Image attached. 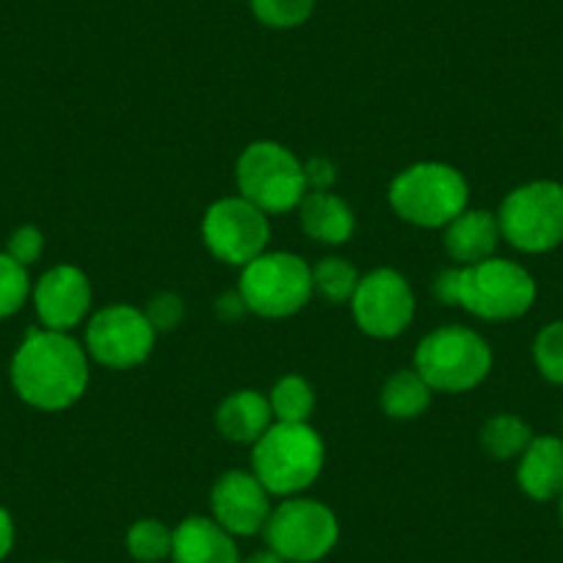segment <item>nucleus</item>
Masks as SVG:
<instances>
[{
    "instance_id": "nucleus-1",
    "label": "nucleus",
    "mask_w": 563,
    "mask_h": 563,
    "mask_svg": "<svg viewBox=\"0 0 563 563\" xmlns=\"http://www.w3.org/2000/svg\"><path fill=\"white\" fill-rule=\"evenodd\" d=\"M12 387L40 411H64L89 387V354L69 332L29 329L12 356Z\"/></svg>"
},
{
    "instance_id": "nucleus-2",
    "label": "nucleus",
    "mask_w": 563,
    "mask_h": 563,
    "mask_svg": "<svg viewBox=\"0 0 563 563\" xmlns=\"http://www.w3.org/2000/svg\"><path fill=\"white\" fill-rule=\"evenodd\" d=\"M434 296L484 321H511L533 307L536 282L522 265L489 257L442 271L434 279Z\"/></svg>"
},
{
    "instance_id": "nucleus-3",
    "label": "nucleus",
    "mask_w": 563,
    "mask_h": 563,
    "mask_svg": "<svg viewBox=\"0 0 563 563\" xmlns=\"http://www.w3.org/2000/svg\"><path fill=\"white\" fill-rule=\"evenodd\" d=\"M327 462V448L310 422H271L252 445V473L279 497H296L312 486Z\"/></svg>"
},
{
    "instance_id": "nucleus-4",
    "label": "nucleus",
    "mask_w": 563,
    "mask_h": 563,
    "mask_svg": "<svg viewBox=\"0 0 563 563\" xmlns=\"http://www.w3.org/2000/svg\"><path fill=\"white\" fill-rule=\"evenodd\" d=\"M470 186L462 172L440 161H422L400 172L389 186V205L409 224L422 230L448 227L467 210Z\"/></svg>"
},
{
    "instance_id": "nucleus-5",
    "label": "nucleus",
    "mask_w": 563,
    "mask_h": 563,
    "mask_svg": "<svg viewBox=\"0 0 563 563\" xmlns=\"http://www.w3.org/2000/svg\"><path fill=\"white\" fill-rule=\"evenodd\" d=\"M415 371L437 393H467L492 371V349L467 327H442L420 340Z\"/></svg>"
},
{
    "instance_id": "nucleus-6",
    "label": "nucleus",
    "mask_w": 563,
    "mask_h": 563,
    "mask_svg": "<svg viewBox=\"0 0 563 563\" xmlns=\"http://www.w3.org/2000/svg\"><path fill=\"white\" fill-rule=\"evenodd\" d=\"M238 294L260 318H288L312 299V268L294 252H263L243 265Z\"/></svg>"
},
{
    "instance_id": "nucleus-7",
    "label": "nucleus",
    "mask_w": 563,
    "mask_h": 563,
    "mask_svg": "<svg viewBox=\"0 0 563 563\" xmlns=\"http://www.w3.org/2000/svg\"><path fill=\"white\" fill-rule=\"evenodd\" d=\"M241 197L263 213H288L307 194L305 164L276 141H254L241 153L235 166Z\"/></svg>"
},
{
    "instance_id": "nucleus-8",
    "label": "nucleus",
    "mask_w": 563,
    "mask_h": 563,
    "mask_svg": "<svg viewBox=\"0 0 563 563\" xmlns=\"http://www.w3.org/2000/svg\"><path fill=\"white\" fill-rule=\"evenodd\" d=\"M263 533L268 550L288 563H316L334 550L340 525L332 508L323 503L310 497H288L271 508Z\"/></svg>"
},
{
    "instance_id": "nucleus-9",
    "label": "nucleus",
    "mask_w": 563,
    "mask_h": 563,
    "mask_svg": "<svg viewBox=\"0 0 563 563\" xmlns=\"http://www.w3.org/2000/svg\"><path fill=\"white\" fill-rule=\"evenodd\" d=\"M497 221L503 238L519 252H550L563 241V186L536 180L514 188L503 199Z\"/></svg>"
},
{
    "instance_id": "nucleus-10",
    "label": "nucleus",
    "mask_w": 563,
    "mask_h": 563,
    "mask_svg": "<svg viewBox=\"0 0 563 563\" xmlns=\"http://www.w3.org/2000/svg\"><path fill=\"white\" fill-rule=\"evenodd\" d=\"M158 332L144 310L130 305L102 307L86 327V354L111 371H130L147 362Z\"/></svg>"
},
{
    "instance_id": "nucleus-11",
    "label": "nucleus",
    "mask_w": 563,
    "mask_h": 563,
    "mask_svg": "<svg viewBox=\"0 0 563 563\" xmlns=\"http://www.w3.org/2000/svg\"><path fill=\"white\" fill-rule=\"evenodd\" d=\"M202 238L216 260L243 268L268 246V216L243 197L219 199L205 210Z\"/></svg>"
},
{
    "instance_id": "nucleus-12",
    "label": "nucleus",
    "mask_w": 563,
    "mask_h": 563,
    "mask_svg": "<svg viewBox=\"0 0 563 563\" xmlns=\"http://www.w3.org/2000/svg\"><path fill=\"white\" fill-rule=\"evenodd\" d=\"M415 294L404 274L393 268H376L360 276L351 299L356 327L376 340L398 338L415 321Z\"/></svg>"
},
{
    "instance_id": "nucleus-13",
    "label": "nucleus",
    "mask_w": 563,
    "mask_h": 563,
    "mask_svg": "<svg viewBox=\"0 0 563 563\" xmlns=\"http://www.w3.org/2000/svg\"><path fill=\"white\" fill-rule=\"evenodd\" d=\"M36 318L53 332H73L91 310V282L78 265H56L40 276L34 288Z\"/></svg>"
},
{
    "instance_id": "nucleus-14",
    "label": "nucleus",
    "mask_w": 563,
    "mask_h": 563,
    "mask_svg": "<svg viewBox=\"0 0 563 563\" xmlns=\"http://www.w3.org/2000/svg\"><path fill=\"white\" fill-rule=\"evenodd\" d=\"M213 519L232 536H254L271 517V492L254 473L230 470L221 475L210 492Z\"/></svg>"
},
{
    "instance_id": "nucleus-15",
    "label": "nucleus",
    "mask_w": 563,
    "mask_h": 563,
    "mask_svg": "<svg viewBox=\"0 0 563 563\" xmlns=\"http://www.w3.org/2000/svg\"><path fill=\"white\" fill-rule=\"evenodd\" d=\"M175 563H241L235 536L227 533L213 517H188L175 528L172 541Z\"/></svg>"
},
{
    "instance_id": "nucleus-16",
    "label": "nucleus",
    "mask_w": 563,
    "mask_h": 563,
    "mask_svg": "<svg viewBox=\"0 0 563 563\" xmlns=\"http://www.w3.org/2000/svg\"><path fill=\"white\" fill-rule=\"evenodd\" d=\"M500 221L489 210H462L445 227V252L456 265H475L495 257L500 243Z\"/></svg>"
},
{
    "instance_id": "nucleus-17",
    "label": "nucleus",
    "mask_w": 563,
    "mask_h": 563,
    "mask_svg": "<svg viewBox=\"0 0 563 563\" xmlns=\"http://www.w3.org/2000/svg\"><path fill=\"white\" fill-rule=\"evenodd\" d=\"M519 489L533 500H552L563 492V442L558 437H533L517 467Z\"/></svg>"
},
{
    "instance_id": "nucleus-18",
    "label": "nucleus",
    "mask_w": 563,
    "mask_h": 563,
    "mask_svg": "<svg viewBox=\"0 0 563 563\" xmlns=\"http://www.w3.org/2000/svg\"><path fill=\"white\" fill-rule=\"evenodd\" d=\"M271 420H274V411H271L268 398L254 389H238L227 395L216 411V429L227 442H238V445H254L271 429Z\"/></svg>"
},
{
    "instance_id": "nucleus-19",
    "label": "nucleus",
    "mask_w": 563,
    "mask_h": 563,
    "mask_svg": "<svg viewBox=\"0 0 563 563\" xmlns=\"http://www.w3.org/2000/svg\"><path fill=\"white\" fill-rule=\"evenodd\" d=\"M301 230L318 243L340 246L349 241L356 230L354 210L343 197L332 191H307L299 205Z\"/></svg>"
},
{
    "instance_id": "nucleus-20",
    "label": "nucleus",
    "mask_w": 563,
    "mask_h": 563,
    "mask_svg": "<svg viewBox=\"0 0 563 563\" xmlns=\"http://www.w3.org/2000/svg\"><path fill=\"white\" fill-rule=\"evenodd\" d=\"M429 382L417 371H398L384 382L382 409L393 420H415L431 406Z\"/></svg>"
},
{
    "instance_id": "nucleus-21",
    "label": "nucleus",
    "mask_w": 563,
    "mask_h": 563,
    "mask_svg": "<svg viewBox=\"0 0 563 563\" xmlns=\"http://www.w3.org/2000/svg\"><path fill=\"white\" fill-rule=\"evenodd\" d=\"M533 440V431L517 415H495L484 422L481 429V445L492 459H517Z\"/></svg>"
},
{
    "instance_id": "nucleus-22",
    "label": "nucleus",
    "mask_w": 563,
    "mask_h": 563,
    "mask_svg": "<svg viewBox=\"0 0 563 563\" xmlns=\"http://www.w3.org/2000/svg\"><path fill=\"white\" fill-rule=\"evenodd\" d=\"M268 404L276 422H310L316 411V389L307 378L290 373L274 384Z\"/></svg>"
},
{
    "instance_id": "nucleus-23",
    "label": "nucleus",
    "mask_w": 563,
    "mask_h": 563,
    "mask_svg": "<svg viewBox=\"0 0 563 563\" xmlns=\"http://www.w3.org/2000/svg\"><path fill=\"white\" fill-rule=\"evenodd\" d=\"M356 285H360V274L343 257H323L312 268V290L323 296L329 305H345L354 299Z\"/></svg>"
},
{
    "instance_id": "nucleus-24",
    "label": "nucleus",
    "mask_w": 563,
    "mask_h": 563,
    "mask_svg": "<svg viewBox=\"0 0 563 563\" xmlns=\"http://www.w3.org/2000/svg\"><path fill=\"white\" fill-rule=\"evenodd\" d=\"M172 541H175V530L166 528L161 519H139L133 528L128 530V552L141 563H164L172 555Z\"/></svg>"
},
{
    "instance_id": "nucleus-25",
    "label": "nucleus",
    "mask_w": 563,
    "mask_h": 563,
    "mask_svg": "<svg viewBox=\"0 0 563 563\" xmlns=\"http://www.w3.org/2000/svg\"><path fill=\"white\" fill-rule=\"evenodd\" d=\"M31 276L25 265L0 252V321L18 316L31 299Z\"/></svg>"
},
{
    "instance_id": "nucleus-26",
    "label": "nucleus",
    "mask_w": 563,
    "mask_h": 563,
    "mask_svg": "<svg viewBox=\"0 0 563 563\" xmlns=\"http://www.w3.org/2000/svg\"><path fill=\"white\" fill-rule=\"evenodd\" d=\"M252 14L268 29H296L316 12V0H249Z\"/></svg>"
},
{
    "instance_id": "nucleus-27",
    "label": "nucleus",
    "mask_w": 563,
    "mask_h": 563,
    "mask_svg": "<svg viewBox=\"0 0 563 563\" xmlns=\"http://www.w3.org/2000/svg\"><path fill=\"white\" fill-rule=\"evenodd\" d=\"M533 356L547 382L563 384V321L541 329L533 343Z\"/></svg>"
},
{
    "instance_id": "nucleus-28",
    "label": "nucleus",
    "mask_w": 563,
    "mask_h": 563,
    "mask_svg": "<svg viewBox=\"0 0 563 563\" xmlns=\"http://www.w3.org/2000/svg\"><path fill=\"white\" fill-rule=\"evenodd\" d=\"M144 316H147V321L153 323V329L158 334L175 332L183 323V318H186V305H183V299L177 294H158L147 301Z\"/></svg>"
},
{
    "instance_id": "nucleus-29",
    "label": "nucleus",
    "mask_w": 563,
    "mask_h": 563,
    "mask_svg": "<svg viewBox=\"0 0 563 563\" xmlns=\"http://www.w3.org/2000/svg\"><path fill=\"white\" fill-rule=\"evenodd\" d=\"M42 252H45V235H42L40 227L23 224L9 235L7 254L12 260H18L20 265H25V268L34 265L42 257Z\"/></svg>"
},
{
    "instance_id": "nucleus-30",
    "label": "nucleus",
    "mask_w": 563,
    "mask_h": 563,
    "mask_svg": "<svg viewBox=\"0 0 563 563\" xmlns=\"http://www.w3.org/2000/svg\"><path fill=\"white\" fill-rule=\"evenodd\" d=\"M305 180L307 191H329L338 180V172H334V164L327 158H310L305 164Z\"/></svg>"
},
{
    "instance_id": "nucleus-31",
    "label": "nucleus",
    "mask_w": 563,
    "mask_h": 563,
    "mask_svg": "<svg viewBox=\"0 0 563 563\" xmlns=\"http://www.w3.org/2000/svg\"><path fill=\"white\" fill-rule=\"evenodd\" d=\"M216 312H219L221 318H227V321H235V318H241L246 310V305H243L241 294L238 290H232V294H224L219 301H216Z\"/></svg>"
},
{
    "instance_id": "nucleus-32",
    "label": "nucleus",
    "mask_w": 563,
    "mask_h": 563,
    "mask_svg": "<svg viewBox=\"0 0 563 563\" xmlns=\"http://www.w3.org/2000/svg\"><path fill=\"white\" fill-rule=\"evenodd\" d=\"M14 547V519L7 508L0 506V561L12 552Z\"/></svg>"
},
{
    "instance_id": "nucleus-33",
    "label": "nucleus",
    "mask_w": 563,
    "mask_h": 563,
    "mask_svg": "<svg viewBox=\"0 0 563 563\" xmlns=\"http://www.w3.org/2000/svg\"><path fill=\"white\" fill-rule=\"evenodd\" d=\"M241 563H288V561L276 555L274 550H263V552H254V555H249L246 561H241Z\"/></svg>"
},
{
    "instance_id": "nucleus-34",
    "label": "nucleus",
    "mask_w": 563,
    "mask_h": 563,
    "mask_svg": "<svg viewBox=\"0 0 563 563\" xmlns=\"http://www.w3.org/2000/svg\"><path fill=\"white\" fill-rule=\"evenodd\" d=\"M561 519H563V492H561Z\"/></svg>"
}]
</instances>
